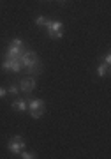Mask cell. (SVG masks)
<instances>
[{"label": "cell", "instance_id": "cell-1", "mask_svg": "<svg viewBox=\"0 0 111 159\" xmlns=\"http://www.w3.org/2000/svg\"><path fill=\"white\" fill-rule=\"evenodd\" d=\"M18 58H20L21 66L30 69V73H39L41 71V62H39V57H37L35 51H23Z\"/></svg>", "mask_w": 111, "mask_h": 159}, {"label": "cell", "instance_id": "cell-4", "mask_svg": "<svg viewBox=\"0 0 111 159\" xmlns=\"http://www.w3.org/2000/svg\"><path fill=\"white\" fill-rule=\"evenodd\" d=\"M21 62H20V58H14V57H6L4 64H2V69H12L14 73H20L21 71Z\"/></svg>", "mask_w": 111, "mask_h": 159}, {"label": "cell", "instance_id": "cell-10", "mask_svg": "<svg viewBox=\"0 0 111 159\" xmlns=\"http://www.w3.org/2000/svg\"><path fill=\"white\" fill-rule=\"evenodd\" d=\"M20 154H21V157H25V159H33V157H35V154H33V152H23V150H21Z\"/></svg>", "mask_w": 111, "mask_h": 159}, {"label": "cell", "instance_id": "cell-8", "mask_svg": "<svg viewBox=\"0 0 111 159\" xmlns=\"http://www.w3.org/2000/svg\"><path fill=\"white\" fill-rule=\"evenodd\" d=\"M12 108L18 110V111H25V110H27V102L23 101V99H20V101H14V102H12Z\"/></svg>", "mask_w": 111, "mask_h": 159}, {"label": "cell", "instance_id": "cell-7", "mask_svg": "<svg viewBox=\"0 0 111 159\" xmlns=\"http://www.w3.org/2000/svg\"><path fill=\"white\" fill-rule=\"evenodd\" d=\"M20 85H21L20 89L28 94V92H32L33 89H35V80H33V78H25V80H21V83H20Z\"/></svg>", "mask_w": 111, "mask_h": 159}, {"label": "cell", "instance_id": "cell-5", "mask_svg": "<svg viewBox=\"0 0 111 159\" xmlns=\"http://www.w3.org/2000/svg\"><path fill=\"white\" fill-rule=\"evenodd\" d=\"M23 147H25V142H23L21 136L11 138V142H9V150H11L12 154H20L23 150Z\"/></svg>", "mask_w": 111, "mask_h": 159}, {"label": "cell", "instance_id": "cell-12", "mask_svg": "<svg viewBox=\"0 0 111 159\" xmlns=\"http://www.w3.org/2000/svg\"><path fill=\"white\" fill-rule=\"evenodd\" d=\"M35 23H37L39 27H42V25H44V23H46V20H44V18H42V16H39V18H37V20H35Z\"/></svg>", "mask_w": 111, "mask_h": 159}, {"label": "cell", "instance_id": "cell-9", "mask_svg": "<svg viewBox=\"0 0 111 159\" xmlns=\"http://www.w3.org/2000/svg\"><path fill=\"white\" fill-rule=\"evenodd\" d=\"M108 71H109V66H106V64H99V67H97V74H99L100 78H102V76H106V74H108Z\"/></svg>", "mask_w": 111, "mask_h": 159}, {"label": "cell", "instance_id": "cell-6", "mask_svg": "<svg viewBox=\"0 0 111 159\" xmlns=\"http://www.w3.org/2000/svg\"><path fill=\"white\" fill-rule=\"evenodd\" d=\"M21 46H23V43L20 39H14L11 43V48H9V51H7V57H14V58H18L20 55L23 53V50H21Z\"/></svg>", "mask_w": 111, "mask_h": 159}, {"label": "cell", "instance_id": "cell-3", "mask_svg": "<svg viewBox=\"0 0 111 159\" xmlns=\"http://www.w3.org/2000/svg\"><path fill=\"white\" fill-rule=\"evenodd\" d=\"M30 115H32L33 119H41L44 115V102L41 101V99L30 101Z\"/></svg>", "mask_w": 111, "mask_h": 159}, {"label": "cell", "instance_id": "cell-13", "mask_svg": "<svg viewBox=\"0 0 111 159\" xmlns=\"http://www.w3.org/2000/svg\"><path fill=\"white\" fill-rule=\"evenodd\" d=\"M104 64H106V66H109V64H111V55H109V53H106V55H104Z\"/></svg>", "mask_w": 111, "mask_h": 159}, {"label": "cell", "instance_id": "cell-14", "mask_svg": "<svg viewBox=\"0 0 111 159\" xmlns=\"http://www.w3.org/2000/svg\"><path fill=\"white\" fill-rule=\"evenodd\" d=\"M6 94H7V90H6V89H2V87H0V97H4Z\"/></svg>", "mask_w": 111, "mask_h": 159}, {"label": "cell", "instance_id": "cell-11", "mask_svg": "<svg viewBox=\"0 0 111 159\" xmlns=\"http://www.w3.org/2000/svg\"><path fill=\"white\" fill-rule=\"evenodd\" d=\"M18 90H20V89H18L16 85H11V87H9V90H7V92H9V94H14V96H16V94H18Z\"/></svg>", "mask_w": 111, "mask_h": 159}, {"label": "cell", "instance_id": "cell-15", "mask_svg": "<svg viewBox=\"0 0 111 159\" xmlns=\"http://www.w3.org/2000/svg\"><path fill=\"white\" fill-rule=\"evenodd\" d=\"M60 2H65V0H60Z\"/></svg>", "mask_w": 111, "mask_h": 159}, {"label": "cell", "instance_id": "cell-2", "mask_svg": "<svg viewBox=\"0 0 111 159\" xmlns=\"http://www.w3.org/2000/svg\"><path fill=\"white\" fill-rule=\"evenodd\" d=\"M44 27L48 29V32H50V35L53 39H60L62 37V29H64V25H62L60 21H46Z\"/></svg>", "mask_w": 111, "mask_h": 159}]
</instances>
